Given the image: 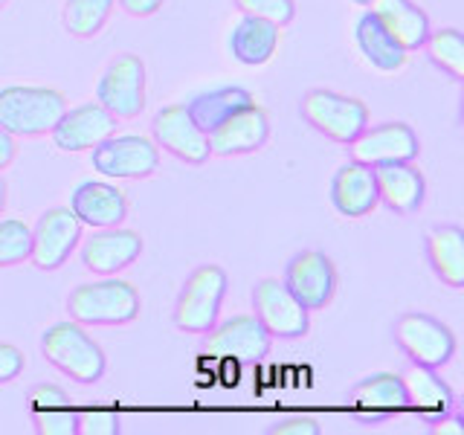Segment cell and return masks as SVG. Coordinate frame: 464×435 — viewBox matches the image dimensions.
I'll list each match as a JSON object with an SVG mask.
<instances>
[{
    "label": "cell",
    "instance_id": "cell-1",
    "mask_svg": "<svg viewBox=\"0 0 464 435\" xmlns=\"http://www.w3.org/2000/svg\"><path fill=\"white\" fill-rule=\"evenodd\" d=\"M41 352L50 366L76 383H99L105 377L108 360L102 345L79 323H55L41 334Z\"/></svg>",
    "mask_w": 464,
    "mask_h": 435
},
{
    "label": "cell",
    "instance_id": "cell-2",
    "mask_svg": "<svg viewBox=\"0 0 464 435\" xmlns=\"http://www.w3.org/2000/svg\"><path fill=\"white\" fill-rule=\"evenodd\" d=\"M67 111V99L53 87L14 84L0 91V128L18 137H44Z\"/></svg>",
    "mask_w": 464,
    "mask_h": 435
},
{
    "label": "cell",
    "instance_id": "cell-3",
    "mask_svg": "<svg viewBox=\"0 0 464 435\" xmlns=\"http://www.w3.org/2000/svg\"><path fill=\"white\" fill-rule=\"evenodd\" d=\"M67 311L79 325H128L142 311L140 290L125 279L84 282L67 296Z\"/></svg>",
    "mask_w": 464,
    "mask_h": 435
},
{
    "label": "cell",
    "instance_id": "cell-4",
    "mask_svg": "<svg viewBox=\"0 0 464 435\" xmlns=\"http://www.w3.org/2000/svg\"><path fill=\"white\" fill-rule=\"evenodd\" d=\"M229 276L221 265L198 267L180 287L174 304V325L186 334H207L215 328L221 304L227 299Z\"/></svg>",
    "mask_w": 464,
    "mask_h": 435
},
{
    "label": "cell",
    "instance_id": "cell-5",
    "mask_svg": "<svg viewBox=\"0 0 464 435\" xmlns=\"http://www.w3.org/2000/svg\"><path fill=\"white\" fill-rule=\"evenodd\" d=\"M302 120L334 142H354L369 125V108L337 91H308L302 96Z\"/></svg>",
    "mask_w": 464,
    "mask_h": 435
},
{
    "label": "cell",
    "instance_id": "cell-6",
    "mask_svg": "<svg viewBox=\"0 0 464 435\" xmlns=\"http://www.w3.org/2000/svg\"><path fill=\"white\" fill-rule=\"evenodd\" d=\"M392 337H395L398 348L415 366L444 369L456 357V334L441 319H435L430 314L410 311L398 316L395 328H392Z\"/></svg>",
    "mask_w": 464,
    "mask_h": 435
},
{
    "label": "cell",
    "instance_id": "cell-7",
    "mask_svg": "<svg viewBox=\"0 0 464 435\" xmlns=\"http://www.w3.org/2000/svg\"><path fill=\"white\" fill-rule=\"evenodd\" d=\"M91 163L99 174L116 180H142L151 178L160 169V149L157 142L140 134H111L91 149Z\"/></svg>",
    "mask_w": 464,
    "mask_h": 435
},
{
    "label": "cell",
    "instance_id": "cell-8",
    "mask_svg": "<svg viewBox=\"0 0 464 435\" xmlns=\"http://www.w3.org/2000/svg\"><path fill=\"white\" fill-rule=\"evenodd\" d=\"M96 102L113 120H134L145 108V64L134 53L116 55L102 72Z\"/></svg>",
    "mask_w": 464,
    "mask_h": 435
},
{
    "label": "cell",
    "instance_id": "cell-9",
    "mask_svg": "<svg viewBox=\"0 0 464 435\" xmlns=\"http://www.w3.org/2000/svg\"><path fill=\"white\" fill-rule=\"evenodd\" d=\"M253 311L270 340H299L311 328V311H304L302 302L279 279H261L253 287Z\"/></svg>",
    "mask_w": 464,
    "mask_h": 435
},
{
    "label": "cell",
    "instance_id": "cell-10",
    "mask_svg": "<svg viewBox=\"0 0 464 435\" xmlns=\"http://www.w3.org/2000/svg\"><path fill=\"white\" fill-rule=\"evenodd\" d=\"M348 145H352V160L372 169L415 163L420 154V140L412 125L406 122H381L372 128L366 125V130Z\"/></svg>",
    "mask_w": 464,
    "mask_h": 435
},
{
    "label": "cell",
    "instance_id": "cell-11",
    "mask_svg": "<svg viewBox=\"0 0 464 435\" xmlns=\"http://www.w3.org/2000/svg\"><path fill=\"white\" fill-rule=\"evenodd\" d=\"M282 282L287 285L290 294L302 302L304 311H323L331 304V299L337 296L340 276L325 253L304 250L290 258Z\"/></svg>",
    "mask_w": 464,
    "mask_h": 435
},
{
    "label": "cell",
    "instance_id": "cell-12",
    "mask_svg": "<svg viewBox=\"0 0 464 435\" xmlns=\"http://www.w3.org/2000/svg\"><path fill=\"white\" fill-rule=\"evenodd\" d=\"M79 241L82 221L72 215V209H47L33 227V253H29V261L38 270H58L62 265H67V258L76 250Z\"/></svg>",
    "mask_w": 464,
    "mask_h": 435
},
{
    "label": "cell",
    "instance_id": "cell-13",
    "mask_svg": "<svg viewBox=\"0 0 464 435\" xmlns=\"http://www.w3.org/2000/svg\"><path fill=\"white\" fill-rule=\"evenodd\" d=\"M151 137L157 149H166L188 166H203L212 157L209 137L195 125L186 105H169L160 111L151 122Z\"/></svg>",
    "mask_w": 464,
    "mask_h": 435
},
{
    "label": "cell",
    "instance_id": "cell-14",
    "mask_svg": "<svg viewBox=\"0 0 464 435\" xmlns=\"http://www.w3.org/2000/svg\"><path fill=\"white\" fill-rule=\"evenodd\" d=\"M111 134H116V120L99 102H84V105L67 108L62 120L50 130L55 149L67 154L91 151Z\"/></svg>",
    "mask_w": 464,
    "mask_h": 435
},
{
    "label": "cell",
    "instance_id": "cell-15",
    "mask_svg": "<svg viewBox=\"0 0 464 435\" xmlns=\"http://www.w3.org/2000/svg\"><path fill=\"white\" fill-rule=\"evenodd\" d=\"M203 352L212 357H236L241 362H256L270 352V334L256 316H232L224 325L207 331Z\"/></svg>",
    "mask_w": 464,
    "mask_h": 435
},
{
    "label": "cell",
    "instance_id": "cell-16",
    "mask_svg": "<svg viewBox=\"0 0 464 435\" xmlns=\"http://www.w3.org/2000/svg\"><path fill=\"white\" fill-rule=\"evenodd\" d=\"M270 140V116L261 105H250L232 113L209 134V149L215 157L256 154Z\"/></svg>",
    "mask_w": 464,
    "mask_h": 435
},
{
    "label": "cell",
    "instance_id": "cell-17",
    "mask_svg": "<svg viewBox=\"0 0 464 435\" xmlns=\"http://www.w3.org/2000/svg\"><path fill=\"white\" fill-rule=\"evenodd\" d=\"M142 253V236L134 229L108 227L96 232L91 241L82 246V265L99 276H116L130 267Z\"/></svg>",
    "mask_w": 464,
    "mask_h": 435
},
{
    "label": "cell",
    "instance_id": "cell-18",
    "mask_svg": "<svg viewBox=\"0 0 464 435\" xmlns=\"http://www.w3.org/2000/svg\"><path fill=\"white\" fill-rule=\"evenodd\" d=\"M70 209L82 221V227L87 224L93 229H108V227H120L128 218V200L111 183L84 180L72 188Z\"/></svg>",
    "mask_w": 464,
    "mask_h": 435
},
{
    "label": "cell",
    "instance_id": "cell-19",
    "mask_svg": "<svg viewBox=\"0 0 464 435\" xmlns=\"http://www.w3.org/2000/svg\"><path fill=\"white\" fill-rule=\"evenodd\" d=\"M331 203L334 209L345 218H362L369 215L381 198H377V178L372 166H362L357 160L340 166L331 183Z\"/></svg>",
    "mask_w": 464,
    "mask_h": 435
},
{
    "label": "cell",
    "instance_id": "cell-20",
    "mask_svg": "<svg viewBox=\"0 0 464 435\" xmlns=\"http://www.w3.org/2000/svg\"><path fill=\"white\" fill-rule=\"evenodd\" d=\"M377 178V198L395 215H415L424 207L427 198V183L412 163H395V166H381L374 169Z\"/></svg>",
    "mask_w": 464,
    "mask_h": 435
},
{
    "label": "cell",
    "instance_id": "cell-21",
    "mask_svg": "<svg viewBox=\"0 0 464 435\" xmlns=\"http://www.w3.org/2000/svg\"><path fill=\"white\" fill-rule=\"evenodd\" d=\"M372 12L406 53L424 47L427 35L432 33L427 12L420 9L415 0H374Z\"/></svg>",
    "mask_w": 464,
    "mask_h": 435
},
{
    "label": "cell",
    "instance_id": "cell-22",
    "mask_svg": "<svg viewBox=\"0 0 464 435\" xmlns=\"http://www.w3.org/2000/svg\"><path fill=\"white\" fill-rule=\"evenodd\" d=\"M29 415L38 435H79V412L72 410L67 392L53 383L29 392Z\"/></svg>",
    "mask_w": 464,
    "mask_h": 435
},
{
    "label": "cell",
    "instance_id": "cell-23",
    "mask_svg": "<svg viewBox=\"0 0 464 435\" xmlns=\"http://www.w3.org/2000/svg\"><path fill=\"white\" fill-rule=\"evenodd\" d=\"M427 258L432 273L447 287H464V229L456 224H439L427 232Z\"/></svg>",
    "mask_w": 464,
    "mask_h": 435
},
{
    "label": "cell",
    "instance_id": "cell-24",
    "mask_svg": "<svg viewBox=\"0 0 464 435\" xmlns=\"http://www.w3.org/2000/svg\"><path fill=\"white\" fill-rule=\"evenodd\" d=\"M276 47H279V26L270 21L253 18V14H244L229 35L232 55H236V62L246 67L267 64L276 55Z\"/></svg>",
    "mask_w": 464,
    "mask_h": 435
},
{
    "label": "cell",
    "instance_id": "cell-25",
    "mask_svg": "<svg viewBox=\"0 0 464 435\" xmlns=\"http://www.w3.org/2000/svg\"><path fill=\"white\" fill-rule=\"evenodd\" d=\"M250 105H256V96L246 91V87L232 84V87H215V91L195 96L186 105V111L195 120V125L209 137L224 120H229L232 113H238V111L250 108Z\"/></svg>",
    "mask_w": 464,
    "mask_h": 435
},
{
    "label": "cell",
    "instance_id": "cell-26",
    "mask_svg": "<svg viewBox=\"0 0 464 435\" xmlns=\"http://www.w3.org/2000/svg\"><path fill=\"white\" fill-rule=\"evenodd\" d=\"M354 35H357V47L360 53L366 55V62L381 70V72H395L406 64V50L401 47V44L392 38L383 24L374 18V12H362L357 18V26H354Z\"/></svg>",
    "mask_w": 464,
    "mask_h": 435
},
{
    "label": "cell",
    "instance_id": "cell-27",
    "mask_svg": "<svg viewBox=\"0 0 464 435\" xmlns=\"http://www.w3.org/2000/svg\"><path fill=\"white\" fill-rule=\"evenodd\" d=\"M403 389H406V403L412 406L418 412H427V415H447L453 410V389H450L435 369L427 366H415L401 374Z\"/></svg>",
    "mask_w": 464,
    "mask_h": 435
},
{
    "label": "cell",
    "instance_id": "cell-28",
    "mask_svg": "<svg viewBox=\"0 0 464 435\" xmlns=\"http://www.w3.org/2000/svg\"><path fill=\"white\" fill-rule=\"evenodd\" d=\"M352 403L366 412H398L406 410V389L401 374L392 372H377L362 377V381L352 389Z\"/></svg>",
    "mask_w": 464,
    "mask_h": 435
},
{
    "label": "cell",
    "instance_id": "cell-29",
    "mask_svg": "<svg viewBox=\"0 0 464 435\" xmlns=\"http://www.w3.org/2000/svg\"><path fill=\"white\" fill-rule=\"evenodd\" d=\"M424 47H427L430 62L441 72H447L453 82L464 79V38L459 29H453V26L435 29V33L427 35Z\"/></svg>",
    "mask_w": 464,
    "mask_h": 435
},
{
    "label": "cell",
    "instance_id": "cell-30",
    "mask_svg": "<svg viewBox=\"0 0 464 435\" xmlns=\"http://www.w3.org/2000/svg\"><path fill=\"white\" fill-rule=\"evenodd\" d=\"M116 0H67L64 4V26L76 38H93L108 24Z\"/></svg>",
    "mask_w": 464,
    "mask_h": 435
},
{
    "label": "cell",
    "instance_id": "cell-31",
    "mask_svg": "<svg viewBox=\"0 0 464 435\" xmlns=\"http://www.w3.org/2000/svg\"><path fill=\"white\" fill-rule=\"evenodd\" d=\"M33 253V227H26L18 218L0 221V267H14L29 261Z\"/></svg>",
    "mask_w": 464,
    "mask_h": 435
},
{
    "label": "cell",
    "instance_id": "cell-32",
    "mask_svg": "<svg viewBox=\"0 0 464 435\" xmlns=\"http://www.w3.org/2000/svg\"><path fill=\"white\" fill-rule=\"evenodd\" d=\"M236 6L244 14H253V18L270 21L276 26H287L296 18V4L294 0H236Z\"/></svg>",
    "mask_w": 464,
    "mask_h": 435
},
{
    "label": "cell",
    "instance_id": "cell-33",
    "mask_svg": "<svg viewBox=\"0 0 464 435\" xmlns=\"http://www.w3.org/2000/svg\"><path fill=\"white\" fill-rule=\"evenodd\" d=\"M87 430L93 435H120V418H116L113 410H105V406H93L79 415V432Z\"/></svg>",
    "mask_w": 464,
    "mask_h": 435
},
{
    "label": "cell",
    "instance_id": "cell-34",
    "mask_svg": "<svg viewBox=\"0 0 464 435\" xmlns=\"http://www.w3.org/2000/svg\"><path fill=\"white\" fill-rule=\"evenodd\" d=\"M26 369V357L18 345H9V343H0V386L18 381Z\"/></svg>",
    "mask_w": 464,
    "mask_h": 435
},
{
    "label": "cell",
    "instance_id": "cell-35",
    "mask_svg": "<svg viewBox=\"0 0 464 435\" xmlns=\"http://www.w3.org/2000/svg\"><path fill=\"white\" fill-rule=\"evenodd\" d=\"M273 435H319V427L314 418H287L279 427L273 430Z\"/></svg>",
    "mask_w": 464,
    "mask_h": 435
},
{
    "label": "cell",
    "instance_id": "cell-36",
    "mask_svg": "<svg viewBox=\"0 0 464 435\" xmlns=\"http://www.w3.org/2000/svg\"><path fill=\"white\" fill-rule=\"evenodd\" d=\"M166 0H120V6L130 14V18H151L163 9Z\"/></svg>",
    "mask_w": 464,
    "mask_h": 435
},
{
    "label": "cell",
    "instance_id": "cell-37",
    "mask_svg": "<svg viewBox=\"0 0 464 435\" xmlns=\"http://www.w3.org/2000/svg\"><path fill=\"white\" fill-rule=\"evenodd\" d=\"M14 157H18V140H14L9 130L0 128V171L9 169L14 163Z\"/></svg>",
    "mask_w": 464,
    "mask_h": 435
},
{
    "label": "cell",
    "instance_id": "cell-38",
    "mask_svg": "<svg viewBox=\"0 0 464 435\" xmlns=\"http://www.w3.org/2000/svg\"><path fill=\"white\" fill-rule=\"evenodd\" d=\"M432 432H435V435H461L464 430H461V420L447 412V415H441L439 424L432 427Z\"/></svg>",
    "mask_w": 464,
    "mask_h": 435
},
{
    "label": "cell",
    "instance_id": "cell-39",
    "mask_svg": "<svg viewBox=\"0 0 464 435\" xmlns=\"http://www.w3.org/2000/svg\"><path fill=\"white\" fill-rule=\"evenodd\" d=\"M4 209H6V180L0 174V215H4Z\"/></svg>",
    "mask_w": 464,
    "mask_h": 435
},
{
    "label": "cell",
    "instance_id": "cell-40",
    "mask_svg": "<svg viewBox=\"0 0 464 435\" xmlns=\"http://www.w3.org/2000/svg\"><path fill=\"white\" fill-rule=\"evenodd\" d=\"M352 4H357V6H372L374 0H352Z\"/></svg>",
    "mask_w": 464,
    "mask_h": 435
},
{
    "label": "cell",
    "instance_id": "cell-41",
    "mask_svg": "<svg viewBox=\"0 0 464 435\" xmlns=\"http://www.w3.org/2000/svg\"><path fill=\"white\" fill-rule=\"evenodd\" d=\"M9 6V0H0V9H6Z\"/></svg>",
    "mask_w": 464,
    "mask_h": 435
}]
</instances>
